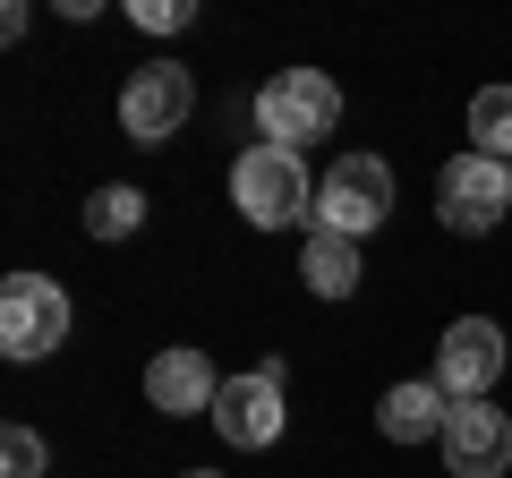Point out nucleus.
<instances>
[{"label":"nucleus","mask_w":512,"mask_h":478,"mask_svg":"<svg viewBox=\"0 0 512 478\" xmlns=\"http://www.w3.org/2000/svg\"><path fill=\"white\" fill-rule=\"evenodd\" d=\"M231 205L256 231H282V222H316V180L291 146H248L231 163Z\"/></svg>","instance_id":"obj_1"},{"label":"nucleus","mask_w":512,"mask_h":478,"mask_svg":"<svg viewBox=\"0 0 512 478\" xmlns=\"http://www.w3.org/2000/svg\"><path fill=\"white\" fill-rule=\"evenodd\" d=\"M256 120H265V146H316V137H333V120H342V86H333L325 69H274L265 77V94H256Z\"/></svg>","instance_id":"obj_2"},{"label":"nucleus","mask_w":512,"mask_h":478,"mask_svg":"<svg viewBox=\"0 0 512 478\" xmlns=\"http://www.w3.org/2000/svg\"><path fill=\"white\" fill-rule=\"evenodd\" d=\"M384 214H393V163H384V154H342V163H325V188H316V222L308 231L367 239Z\"/></svg>","instance_id":"obj_3"},{"label":"nucleus","mask_w":512,"mask_h":478,"mask_svg":"<svg viewBox=\"0 0 512 478\" xmlns=\"http://www.w3.org/2000/svg\"><path fill=\"white\" fill-rule=\"evenodd\" d=\"M69 342V291L52 274H9L0 282V350L9 359H43Z\"/></svg>","instance_id":"obj_4"},{"label":"nucleus","mask_w":512,"mask_h":478,"mask_svg":"<svg viewBox=\"0 0 512 478\" xmlns=\"http://www.w3.org/2000/svg\"><path fill=\"white\" fill-rule=\"evenodd\" d=\"M188 111H197V86H188L180 60H146V69L120 86V129L137 146H163V137L188 129Z\"/></svg>","instance_id":"obj_5"},{"label":"nucleus","mask_w":512,"mask_h":478,"mask_svg":"<svg viewBox=\"0 0 512 478\" xmlns=\"http://www.w3.org/2000/svg\"><path fill=\"white\" fill-rule=\"evenodd\" d=\"M504 205H512V171H504V163H487V154H453V163H444V180H436L444 231L478 239V231L504 222Z\"/></svg>","instance_id":"obj_6"},{"label":"nucleus","mask_w":512,"mask_h":478,"mask_svg":"<svg viewBox=\"0 0 512 478\" xmlns=\"http://www.w3.org/2000/svg\"><path fill=\"white\" fill-rule=\"evenodd\" d=\"M495 376H504V325H495V316H461L436 342V385L453 393V402H487Z\"/></svg>","instance_id":"obj_7"},{"label":"nucleus","mask_w":512,"mask_h":478,"mask_svg":"<svg viewBox=\"0 0 512 478\" xmlns=\"http://www.w3.org/2000/svg\"><path fill=\"white\" fill-rule=\"evenodd\" d=\"M444 470L453 478H504L512 470V419L495 402H453V419H444Z\"/></svg>","instance_id":"obj_8"},{"label":"nucleus","mask_w":512,"mask_h":478,"mask_svg":"<svg viewBox=\"0 0 512 478\" xmlns=\"http://www.w3.org/2000/svg\"><path fill=\"white\" fill-rule=\"evenodd\" d=\"M214 427H222V444H239V453L274 444V436H282V376H274V368L222 376V393H214Z\"/></svg>","instance_id":"obj_9"},{"label":"nucleus","mask_w":512,"mask_h":478,"mask_svg":"<svg viewBox=\"0 0 512 478\" xmlns=\"http://www.w3.org/2000/svg\"><path fill=\"white\" fill-rule=\"evenodd\" d=\"M214 393H222V376L205 368V350H154L146 359V402L154 410H171V419H188V410H214Z\"/></svg>","instance_id":"obj_10"},{"label":"nucleus","mask_w":512,"mask_h":478,"mask_svg":"<svg viewBox=\"0 0 512 478\" xmlns=\"http://www.w3.org/2000/svg\"><path fill=\"white\" fill-rule=\"evenodd\" d=\"M444 419H453V393L436 385V376H419V385H393L376 402V427L393 444H444Z\"/></svg>","instance_id":"obj_11"},{"label":"nucleus","mask_w":512,"mask_h":478,"mask_svg":"<svg viewBox=\"0 0 512 478\" xmlns=\"http://www.w3.org/2000/svg\"><path fill=\"white\" fill-rule=\"evenodd\" d=\"M359 239H342V231H308V248H299V282H308L316 299H350L359 291Z\"/></svg>","instance_id":"obj_12"},{"label":"nucleus","mask_w":512,"mask_h":478,"mask_svg":"<svg viewBox=\"0 0 512 478\" xmlns=\"http://www.w3.org/2000/svg\"><path fill=\"white\" fill-rule=\"evenodd\" d=\"M470 154L512 163V86H478L470 94Z\"/></svg>","instance_id":"obj_13"},{"label":"nucleus","mask_w":512,"mask_h":478,"mask_svg":"<svg viewBox=\"0 0 512 478\" xmlns=\"http://www.w3.org/2000/svg\"><path fill=\"white\" fill-rule=\"evenodd\" d=\"M137 222H146V197H137V188H94L86 197V231L94 239H128Z\"/></svg>","instance_id":"obj_14"},{"label":"nucleus","mask_w":512,"mask_h":478,"mask_svg":"<svg viewBox=\"0 0 512 478\" xmlns=\"http://www.w3.org/2000/svg\"><path fill=\"white\" fill-rule=\"evenodd\" d=\"M0 470L9 478H43V436L35 427H9V436H0Z\"/></svg>","instance_id":"obj_15"},{"label":"nucleus","mask_w":512,"mask_h":478,"mask_svg":"<svg viewBox=\"0 0 512 478\" xmlns=\"http://www.w3.org/2000/svg\"><path fill=\"white\" fill-rule=\"evenodd\" d=\"M128 18L146 26V35H180V26H188V0H137Z\"/></svg>","instance_id":"obj_16"},{"label":"nucleus","mask_w":512,"mask_h":478,"mask_svg":"<svg viewBox=\"0 0 512 478\" xmlns=\"http://www.w3.org/2000/svg\"><path fill=\"white\" fill-rule=\"evenodd\" d=\"M188 478H214V470H188Z\"/></svg>","instance_id":"obj_17"},{"label":"nucleus","mask_w":512,"mask_h":478,"mask_svg":"<svg viewBox=\"0 0 512 478\" xmlns=\"http://www.w3.org/2000/svg\"><path fill=\"white\" fill-rule=\"evenodd\" d=\"M504 171H512V163H504Z\"/></svg>","instance_id":"obj_18"}]
</instances>
